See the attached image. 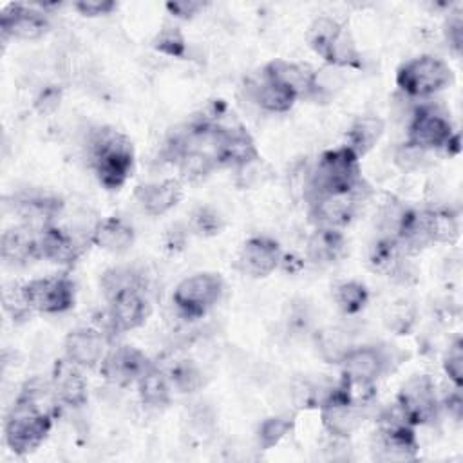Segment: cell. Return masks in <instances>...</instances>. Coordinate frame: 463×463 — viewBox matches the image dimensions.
Instances as JSON below:
<instances>
[{
	"mask_svg": "<svg viewBox=\"0 0 463 463\" xmlns=\"http://www.w3.org/2000/svg\"><path fill=\"white\" fill-rule=\"evenodd\" d=\"M90 166L101 186L119 190L134 170V145L119 130L99 127L89 136Z\"/></svg>",
	"mask_w": 463,
	"mask_h": 463,
	"instance_id": "cell-1",
	"label": "cell"
},
{
	"mask_svg": "<svg viewBox=\"0 0 463 463\" xmlns=\"http://www.w3.org/2000/svg\"><path fill=\"white\" fill-rule=\"evenodd\" d=\"M364 183L360 157L347 146L326 150L320 154L313 170L309 172L306 195L307 199L331 194H349Z\"/></svg>",
	"mask_w": 463,
	"mask_h": 463,
	"instance_id": "cell-2",
	"label": "cell"
},
{
	"mask_svg": "<svg viewBox=\"0 0 463 463\" xmlns=\"http://www.w3.org/2000/svg\"><path fill=\"white\" fill-rule=\"evenodd\" d=\"M52 412L18 394L16 402L7 412L4 425L7 447L18 456L31 454L49 436L52 429Z\"/></svg>",
	"mask_w": 463,
	"mask_h": 463,
	"instance_id": "cell-3",
	"label": "cell"
},
{
	"mask_svg": "<svg viewBox=\"0 0 463 463\" xmlns=\"http://www.w3.org/2000/svg\"><path fill=\"white\" fill-rule=\"evenodd\" d=\"M452 83V71L447 61L432 54L416 56L396 71L398 89L411 98H429Z\"/></svg>",
	"mask_w": 463,
	"mask_h": 463,
	"instance_id": "cell-4",
	"label": "cell"
},
{
	"mask_svg": "<svg viewBox=\"0 0 463 463\" xmlns=\"http://www.w3.org/2000/svg\"><path fill=\"white\" fill-rule=\"evenodd\" d=\"M420 443L414 427L403 418L396 403L380 416L374 439V458L382 461H409L418 456Z\"/></svg>",
	"mask_w": 463,
	"mask_h": 463,
	"instance_id": "cell-5",
	"label": "cell"
},
{
	"mask_svg": "<svg viewBox=\"0 0 463 463\" xmlns=\"http://www.w3.org/2000/svg\"><path fill=\"white\" fill-rule=\"evenodd\" d=\"M222 293V277L219 273L203 271L183 279L172 293V302L183 317L199 318L221 300Z\"/></svg>",
	"mask_w": 463,
	"mask_h": 463,
	"instance_id": "cell-6",
	"label": "cell"
},
{
	"mask_svg": "<svg viewBox=\"0 0 463 463\" xmlns=\"http://www.w3.org/2000/svg\"><path fill=\"white\" fill-rule=\"evenodd\" d=\"M213 121V156L217 165L244 168L260 161L259 148L251 134L241 123H221L215 116Z\"/></svg>",
	"mask_w": 463,
	"mask_h": 463,
	"instance_id": "cell-7",
	"label": "cell"
},
{
	"mask_svg": "<svg viewBox=\"0 0 463 463\" xmlns=\"http://www.w3.org/2000/svg\"><path fill=\"white\" fill-rule=\"evenodd\" d=\"M396 407L412 427L432 423L441 411L434 380L427 374L409 378L400 387Z\"/></svg>",
	"mask_w": 463,
	"mask_h": 463,
	"instance_id": "cell-8",
	"label": "cell"
},
{
	"mask_svg": "<svg viewBox=\"0 0 463 463\" xmlns=\"http://www.w3.org/2000/svg\"><path fill=\"white\" fill-rule=\"evenodd\" d=\"M25 300L33 311L45 315L65 313L74 306V282L65 275L33 279L22 284Z\"/></svg>",
	"mask_w": 463,
	"mask_h": 463,
	"instance_id": "cell-9",
	"label": "cell"
},
{
	"mask_svg": "<svg viewBox=\"0 0 463 463\" xmlns=\"http://www.w3.org/2000/svg\"><path fill=\"white\" fill-rule=\"evenodd\" d=\"M369 186L362 183L349 194H331L309 199V219L317 228H336L347 226L358 212L360 203L367 197Z\"/></svg>",
	"mask_w": 463,
	"mask_h": 463,
	"instance_id": "cell-10",
	"label": "cell"
},
{
	"mask_svg": "<svg viewBox=\"0 0 463 463\" xmlns=\"http://www.w3.org/2000/svg\"><path fill=\"white\" fill-rule=\"evenodd\" d=\"M107 300L109 309L105 313V322L98 329H101L109 338L112 333L132 331L143 326L150 315V304L141 288L123 289Z\"/></svg>",
	"mask_w": 463,
	"mask_h": 463,
	"instance_id": "cell-11",
	"label": "cell"
},
{
	"mask_svg": "<svg viewBox=\"0 0 463 463\" xmlns=\"http://www.w3.org/2000/svg\"><path fill=\"white\" fill-rule=\"evenodd\" d=\"M458 134L445 112L432 105H423L416 109L407 132V143L418 146L423 152L438 150L449 145V141Z\"/></svg>",
	"mask_w": 463,
	"mask_h": 463,
	"instance_id": "cell-12",
	"label": "cell"
},
{
	"mask_svg": "<svg viewBox=\"0 0 463 463\" xmlns=\"http://www.w3.org/2000/svg\"><path fill=\"white\" fill-rule=\"evenodd\" d=\"M152 362L148 356L132 345H116L112 347L99 364L101 376L116 385V387H128L137 383V380L150 369Z\"/></svg>",
	"mask_w": 463,
	"mask_h": 463,
	"instance_id": "cell-13",
	"label": "cell"
},
{
	"mask_svg": "<svg viewBox=\"0 0 463 463\" xmlns=\"http://www.w3.org/2000/svg\"><path fill=\"white\" fill-rule=\"evenodd\" d=\"M51 27V22L38 5L9 4L0 14V33L2 38L14 40H38Z\"/></svg>",
	"mask_w": 463,
	"mask_h": 463,
	"instance_id": "cell-14",
	"label": "cell"
},
{
	"mask_svg": "<svg viewBox=\"0 0 463 463\" xmlns=\"http://www.w3.org/2000/svg\"><path fill=\"white\" fill-rule=\"evenodd\" d=\"M262 78L291 92L297 99L317 96V72L307 65L288 60H271L264 65Z\"/></svg>",
	"mask_w": 463,
	"mask_h": 463,
	"instance_id": "cell-15",
	"label": "cell"
},
{
	"mask_svg": "<svg viewBox=\"0 0 463 463\" xmlns=\"http://www.w3.org/2000/svg\"><path fill=\"white\" fill-rule=\"evenodd\" d=\"M280 260L282 251L280 244L275 239L268 235H253L242 244L237 259V268L244 275L262 279L273 273L280 266Z\"/></svg>",
	"mask_w": 463,
	"mask_h": 463,
	"instance_id": "cell-16",
	"label": "cell"
},
{
	"mask_svg": "<svg viewBox=\"0 0 463 463\" xmlns=\"http://www.w3.org/2000/svg\"><path fill=\"white\" fill-rule=\"evenodd\" d=\"M394 362V349L387 345H353L340 362L342 374L376 382L382 374L391 371Z\"/></svg>",
	"mask_w": 463,
	"mask_h": 463,
	"instance_id": "cell-17",
	"label": "cell"
},
{
	"mask_svg": "<svg viewBox=\"0 0 463 463\" xmlns=\"http://www.w3.org/2000/svg\"><path fill=\"white\" fill-rule=\"evenodd\" d=\"M109 340L110 338L98 327L72 329L63 342L65 356L81 369H92L105 358Z\"/></svg>",
	"mask_w": 463,
	"mask_h": 463,
	"instance_id": "cell-18",
	"label": "cell"
},
{
	"mask_svg": "<svg viewBox=\"0 0 463 463\" xmlns=\"http://www.w3.org/2000/svg\"><path fill=\"white\" fill-rule=\"evenodd\" d=\"M318 409L324 429L336 439H347L353 436L362 427L365 418V409L335 398L331 389Z\"/></svg>",
	"mask_w": 463,
	"mask_h": 463,
	"instance_id": "cell-19",
	"label": "cell"
},
{
	"mask_svg": "<svg viewBox=\"0 0 463 463\" xmlns=\"http://www.w3.org/2000/svg\"><path fill=\"white\" fill-rule=\"evenodd\" d=\"M61 199L40 192H24L13 197V210L20 215L22 224L36 232L54 224L52 221L61 212Z\"/></svg>",
	"mask_w": 463,
	"mask_h": 463,
	"instance_id": "cell-20",
	"label": "cell"
},
{
	"mask_svg": "<svg viewBox=\"0 0 463 463\" xmlns=\"http://www.w3.org/2000/svg\"><path fill=\"white\" fill-rule=\"evenodd\" d=\"M369 266L373 271L392 277L394 280L407 282L414 275L407 255L400 250L398 242L389 235H380L369 248Z\"/></svg>",
	"mask_w": 463,
	"mask_h": 463,
	"instance_id": "cell-21",
	"label": "cell"
},
{
	"mask_svg": "<svg viewBox=\"0 0 463 463\" xmlns=\"http://www.w3.org/2000/svg\"><path fill=\"white\" fill-rule=\"evenodd\" d=\"M81 367L71 362L67 356L54 362L51 385L60 400V403L80 409L87 403L89 392H87V382L80 371Z\"/></svg>",
	"mask_w": 463,
	"mask_h": 463,
	"instance_id": "cell-22",
	"label": "cell"
},
{
	"mask_svg": "<svg viewBox=\"0 0 463 463\" xmlns=\"http://www.w3.org/2000/svg\"><path fill=\"white\" fill-rule=\"evenodd\" d=\"M0 257L7 266H25L40 259L38 232L25 224L7 228L0 239Z\"/></svg>",
	"mask_w": 463,
	"mask_h": 463,
	"instance_id": "cell-23",
	"label": "cell"
},
{
	"mask_svg": "<svg viewBox=\"0 0 463 463\" xmlns=\"http://www.w3.org/2000/svg\"><path fill=\"white\" fill-rule=\"evenodd\" d=\"M38 246L40 257L60 266H72L83 251L74 235L56 224H49L38 232Z\"/></svg>",
	"mask_w": 463,
	"mask_h": 463,
	"instance_id": "cell-24",
	"label": "cell"
},
{
	"mask_svg": "<svg viewBox=\"0 0 463 463\" xmlns=\"http://www.w3.org/2000/svg\"><path fill=\"white\" fill-rule=\"evenodd\" d=\"M137 204L148 215H163L183 199V184L179 179H163L159 183L141 184L134 192Z\"/></svg>",
	"mask_w": 463,
	"mask_h": 463,
	"instance_id": "cell-25",
	"label": "cell"
},
{
	"mask_svg": "<svg viewBox=\"0 0 463 463\" xmlns=\"http://www.w3.org/2000/svg\"><path fill=\"white\" fill-rule=\"evenodd\" d=\"M136 232L130 222L121 217H107L94 224L90 242L110 253H125L132 248Z\"/></svg>",
	"mask_w": 463,
	"mask_h": 463,
	"instance_id": "cell-26",
	"label": "cell"
},
{
	"mask_svg": "<svg viewBox=\"0 0 463 463\" xmlns=\"http://www.w3.org/2000/svg\"><path fill=\"white\" fill-rule=\"evenodd\" d=\"M345 246L347 242L340 230L315 228L306 242V257L318 266H329L344 257Z\"/></svg>",
	"mask_w": 463,
	"mask_h": 463,
	"instance_id": "cell-27",
	"label": "cell"
},
{
	"mask_svg": "<svg viewBox=\"0 0 463 463\" xmlns=\"http://www.w3.org/2000/svg\"><path fill=\"white\" fill-rule=\"evenodd\" d=\"M383 130H385V121L382 118L373 116V114L360 116L347 128V134H345L347 143L345 145L358 157H362L376 146V143L383 136Z\"/></svg>",
	"mask_w": 463,
	"mask_h": 463,
	"instance_id": "cell-28",
	"label": "cell"
},
{
	"mask_svg": "<svg viewBox=\"0 0 463 463\" xmlns=\"http://www.w3.org/2000/svg\"><path fill=\"white\" fill-rule=\"evenodd\" d=\"M423 226L427 237L432 242H456L459 237V219L458 213L447 206L425 208L421 210Z\"/></svg>",
	"mask_w": 463,
	"mask_h": 463,
	"instance_id": "cell-29",
	"label": "cell"
},
{
	"mask_svg": "<svg viewBox=\"0 0 463 463\" xmlns=\"http://www.w3.org/2000/svg\"><path fill=\"white\" fill-rule=\"evenodd\" d=\"M175 165L181 179L186 183H199L219 166L213 152L201 146H190L183 150L175 159Z\"/></svg>",
	"mask_w": 463,
	"mask_h": 463,
	"instance_id": "cell-30",
	"label": "cell"
},
{
	"mask_svg": "<svg viewBox=\"0 0 463 463\" xmlns=\"http://www.w3.org/2000/svg\"><path fill=\"white\" fill-rule=\"evenodd\" d=\"M248 92H250L251 101L257 107H260L266 112H275V114L291 110L297 101V98L291 92L280 89L275 83L266 81L264 78L260 81L248 83Z\"/></svg>",
	"mask_w": 463,
	"mask_h": 463,
	"instance_id": "cell-31",
	"label": "cell"
},
{
	"mask_svg": "<svg viewBox=\"0 0 463 463\" xmlns=\"http://www.w3.org/2000/svg\"><path fill=\"white\" fill-rule=\"evenodd\" d=\"M137 389H139V398L145 405L154 409H163L170 405L172 383L168 380V374L159 367H156L154 364L137 380Z\"/></svg>",
	"mask_w": 463,
	"mask_h": 463,
	"instance_id": "cell-32",
	"label": "cell"
},
{
	"mask_svg": "<svg viewBox=\"0 0 463 463\" xmlns=\"http://www.w3.org/2000/svg\"><path fill=\"white\" fill-rule=\"evenodd\" d=\"M331 394L342 402L367 409L376 398V382L342 374L338 383L331 387Z\"/></svg>",
	"mask_w": 463,
	"mask_h": 463,
	"instance_id": "cell-33",
	"label": "cell"
},
{
	"mask_svg": "<svg viewBox=\"0 0 463 463\" xmlns=\"http://www.w3.org/2000/svg\"><path fill=\"white\" fill-rule=\"evenodd\" d=\"M318 356L327 364H340L353 347L349 335L338 327H324L313 335Z\"/></svg>",
	"mask_w": 463,
	"mask_h": 463,
	"instance_id": "cell-34",
	"label": "cell"
},
{
	"mask_svg": "<svg viewBox=\"0 0 463 463\" xmlns=\"http://www.w3.org/2000/svg\"><path fill=\"white\" fill-rule=\"evenodd\" d=\"M342 29H344V25L338 20H335L331 16H318L307 27V33H306L307 45L313 49V52H317L320 58H324L326 52L329 51L331 43L342 33Z\"/></svg>",
	"mask_w": 463,
	"mask_h": 463,
	"instance_id": "cell-35",
	"label": "cell"
},
{
	"mask_svg": "<svg viewBox=\"0 0 463 463\" xmlns=\"http://www.w3.org/2000/svg\"><path fill=\"white\" fill-rule=\"evenodd\" d=\"M326 63L333 67H345V69H358L362 67V54L351 36V33L344 27L336 40L331 43L329 51L322 58Z\"/></svg>",
	"mask_w": 463,
	"mask_h": 463,
	"instance_id": "cell-36",
	"label": "cell"
},
{
	"mask_svg": "<svg viewBox=\"0 0 463 463\" xmlns=\"http://www.w3.org/2000/svg\"><path fill=\"white\" fill-rule=\"evenodd\" d=\"M333 298L344 315H356L367 306L369 289L358 280H344L335 286Z\"/></svg>",
	"mask_w": 463,
	"mask_h": 463,
	"instance_id": "cell-37",
	"label": "cell"
},
{
	"mask_svg": "<svg viewBox=\"0 0 463 463\" xmlns=\"http://www.w3.org/2000/svg\"><path fill=\"white\" fill-rule=\"evenodd\" d=\"M293 425H295L293 414H275V416L264 418L257 427L259 447L262 450L273 449L293 430Z\"/></svg>",
	"mask_w": 463,
	"mask_h": 463,
	"instance_id": "cell-38",
	"label": "cell"
},
{
	"mask_svg": "<svg viewBox=\"0 0 463 463\" xmlns=\"http://www.w3.org/2000/svg\"><path fill=\"white\" fill-rule=\"evenodd\" d=\"M383 324L396 335H407L416 324V306L405 298L391 302L383 311Z\"/></svg>",
	"mask_w": 463,
	"mask_h": 463,
	"instance_id": "cell-39",
	"label": "cell"
},
{
	"mask_svg": "<svg viewBox=\"0 0 463 463\" xmlns=\"http://www.w3.org/2000/svg\"><path fill=\"white\" fill-rule=\"evenodd\" d=\"M168 380L172 383V389H175L183 394L195 392L203 387V373L190 360L175 362L168 371Z\"/></svg>",
	"mask_w": 463,
	"mask_h": 463,
	"instance_id": "cell-40",
	"label": "cell"
},
{
	"mask_svg": "<svg viewBox=\"0 0 463 463\" xmlns=\"http://www.w3.org/2000/svg\"><path fill=\"white\" fill-rule=\"evenodd\" d=\"M101 289L105 298H110L112 295L128 289V288H141V277L125 266H118V268H110L101 275Z\"/></svg>",
	"mask_w": 463,
	"mask_h": 463,
	"instance_id": "cell-41",
	"label": "cell"
},
{
	"mask_svg": "<svg viewBox=\"0 0 463 463\" xmlns=\"http://www.w3.org/2000/svg\"><path fill=\"white\" fill-rule=\"evenodd\" d=\"M152 47L170 58H183L186 54V40L179 27L163 25L152 40Z\"/></svg>",
	"mask_w": 463,
	"mask_h": 463,
	"instance_id": "cell-42",
	"label": "cell"
},
{
	"mask_svg": "<svg viewBox=\"0 0 463 463\" xmlns=\"http://www.w3.org/2000/svg\"><path fill=\"white\" fill-rule=\"evenodd\" d=\"M224 228V219L212 206H199L192 213V230L203 237H213Z\"/></svg>",
	"mask_w": 463,
	"mask_h": 463,
	"instance_id": "cell-43",
	"label": "cell"
},
{
	"mask_svg": "<svg viewBox=\"0 0 463 463\" xmlns=\"http://www.w3.org/2000/svg\"><path fill=\"white\" fill-rule=\"evenodd\" d=\"M2 302H4V309L13 317V320H25L33 311L25 300L22 284H16V282L4 286Z\"/></svg>",
	"mask_w": 463,
	"mask_h": 463,
	"instance_id": "cell-44",
	"label": "cell"
},
{
	"mask_svg": "<svg viewBox=\"0 0 463 463\" xmlns=\"http://www.w3.org/2000/svg\"><path fill=\"white\" fill-rule=\"evenodd\" d=\"M443 371L449 376V380L454 383V387L463 385V342L461 338H456L443 358Z\"/></svg>",
	"mask_w": 463,
	"mask_h": 463,
	"instance_id": "cell-45",
	"label": "cell"
},
{
	"mask_svg": "<svg viewBox=\"0 0 463 463\" xmlns=\"http://www.w3.org/2000/svg\"><path fill=\"white\" fill-rule=\"evenodd\" d=\"M443 34L449 43V47L456 52H461L463 49V16L461 11H452L443 25Z\"/></svg>",
	"mask_w": 463,
	"mask_h": 463,
	"instance_id": "cell-46",
	"label": "cell"
},
{
	"mask_svg": "<svg viewBox=\"0 0 463 463\" xmlns=\"http://www.w3.org/2000/svg\"><path fill=\"white\" fill-rule=\"evenodd\" d=\"M423 156H425L423 150L405 141L402 146H398L394 154V161L402 170H414L423 163Z\"/></svg>",
	"mask_w": 463,
	"mask_h": 463,
	"instance_id": "cell-47",
	"label": "cell"
},
{
	"mask_svg": "<svg viewBox=\"0 0 463 463\" xmlns=\"http://www.w3.org/2000/svg\"><path fill=\"white\" fill-rule=\"evenodd\" d=\"M60 103H61V89L56 85H47L38 92L34 99V109L40 114H51L60 107Z\"/></svg>",
	"mask_w": 463,
	"mask_h": 463,
	"instance_id": "cell-48",
	"label": "cell"
},
{
	"mask_svg": "<svg viewBox=\"0 0 463 463\" xmlns=\"http://www.w3.org/2000/svg\"><path fill=\"white\" fill-rule=\"evenodd\" d=\"M116 7H118V4L114 0H80L74 4V9L80 14L89 16V18L110 14Z\"/></svg>",
	"mask_w": 463,
	"mask_h": 463,
	"instance_id": "cell-49",
	"label": "cell"
},
{
	"mask_svg": "<svg viewBox=\"0 0 463 463\" xmlns=\"http://www.w3.org/2000/svg\"><path fill=\"white\" fill-rule=\"evenodd\" d=\"M206 7L204 2L199 0H174V2H166V9L172 16L175 18H194L199 11H203Z\"/></svg>",
	"mask_w": 463,
	"mask_h": 463,
	"instance_id": "cell-50",
	"label": "cell"
},
{
	"mask_svg": "<svg viewBox=\"0 0 463 463\" xmlns=\"http://www.w3.org/2000/svg\"><path fill=\"white\" fill-rule=\"evenodd\" d=\"M439 403H441V409H445L454 420H459V418H461V412H463V400H461L459 387H456L454 392L447 394Z\"/></svg>",
	"mask_w": 463,
	"mask_h": 463,
	"instance_id": "cell-51",
	"label": "cell"
}]
</instances>
